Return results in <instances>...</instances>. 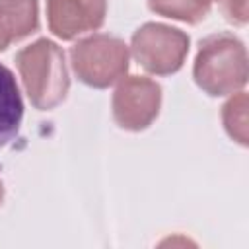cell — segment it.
<instances>
[{"instance_id": "obj_13", "label": "cell", "mask_w": 249, "mask_h": 249, "mask_svg": "<svg viewBox=\"0 0 249 249\" xmlns=\"http://www.w3.org/2000/svg\"><path fill=\"white\" fill-rule=\"evenodd\" d=\"M2 202H4V183L0 179V206H2Z\"/></svg>"}, {"instance_id": "obj_8", "label": "cell", "mask_w": 249, "mask_h": 249, "mask_svg": "<svg viewBox=\"0 0 249 249\" xmlns=\"http://www.w3.org/2000/svg\"><path fill=\"white\" fill-rule=\"evenodd\" d=\"M14 41H21L39 29V2L37 0H0Z\"/></svg>"}, {"instance_id": "obj_9", "label": "cell", "mask_w": 249, "mask_h": 249, "mask_svg": "<svg viewBox=\"0 0 249 249\" xmlns=\"http://www.w3.org/2000/svg\"><path fill=\"white\" fill-rule=\"evenodd\" d=\"M148 8L158 16L196 25L208 16L212 0H148Z\"/></svg>"}, {"instance_id": "obj_2", "label": "cell", "mask_w": 249, "mask_h": 249, "mask_svg": "<svg viewBox=\"0 0 249 249\" xmlns=\"http://www.w3.org/2000/svg\"><path fill=\"white\" fill-rule=\"evenodd\" d=\"M25 93L39 111L58 107L70 89V76L64 51L51 39L41 37L16 53Z\"/></svg>"}, {"instance_id": "obj_10", "label": "cell", "mask_w": 249, "mask_h": 249, "mask_svg": "<svg viewBox=\"0 0 249 249\" xmlns=\"http://www.w3.org/2000/svg\"><path fill=\"white\" fill-rule=\"evenodd\" d=\"M222 123L231 140L247 146V93L243 89L231 93L222 105Z\"/></svg>"}, {"instance_id": "obj_12", "label": "cell", "mask_w": 249, "mask_h": 249, "mask_svg": "<svg viewBox=\"0 0 249 249\" xmlns=\"http://www.w3.org/2000/svg\"><path fill=\"white\" fill-rule=\"evenodd\" d=\"M12 43H16V41H14V35L10 31V25L6 21V16H4V12L0 8V53L6 51Z\"/></svg>"}, {"instance_id": "obj_4", "label": "cell", "mask_w": 249, "mask_h": 249, "mask_svg": "<svg viewBox=\"0 0 249 249\" xmlns=\"http://www.w3.org/2000/svg\"><path fill=\"white\" fill-rule=\"evenodd\" d=\"M191 37L173 25L148 21L140 25L130 39L134 60L154 76H171L187 60Z\"/></svg>"}, {"instance_id": "obj_5", "label": "cell", "mask_w": 249, "mask_h": 249, "mask_svg": "<svg viewBox=\"0 0 249 249\" xmlns=\"http://www.w3.org/2000/svg\"><path fill=\"white\" fill-rule=\"evenodd\" d=\"M111 109L121 128L130 132L146 130L160 115L161 86L146 76H124L117 82Z\"/></svg>"}, {"instance_id": "obj_3", "label": "cell", "mask_w": 249, "mask_h": 249, "mask_svg": "<svg viewBox=\"0 0 249 249\" xmlns=\"http://www.w3.org/2000/svg\"><path fill=\"white\" fill-rule=\"evenodd\" d=\"M128 47L121 37L93 33L70 47V64L76 78L95 89L117 84L128 72Z\"/></svg>"}, {"instance_id": "obj_11", "label": "cell", "mask_w": 249, "mask_h": 249, "mask_svg": "<svg viewBox=\"0 0 249 249\" xmlns=\"http://www.w3.org/2000/svg\"><path fill=\"white\" fill-rule=\"evenodd\" d=\"M220 6L224 18L233 25H245L249 12H247V0H212Z\"/></svg>"}, {"instance_id": "obj_1", "label": "cell", "mask_w": 249, "mask_h": 249, "mask_svg": "<svg viewBox=\"0 0 249 249\" xmlns=\"http://www.w3.org/2000/svg\"><path fill=\"white\" fill-rule=\"evenodd\" d=\"M247 74V49L237 35L218 31L200 41L193 78L204 93L210 97L231 95L245 88Z\"/></svg>"}, {"instance_id": "obj_6", "label": "cell", "mask_w": 249, "mask_h": 249, "mask_svg": "<svg viewBox=\"0 0 249 249\" xmlns=\"http://www.w3.org/2000/svg\"><path fill=\"white\" fill-rule=\"evenodd\" d=\"M45 10L51 33L74 41L105 23L107 0H47Z\"/></svg>"}, {"instance_id": "obj_7", "label": "cell", "mask_w": 249, "mask_h": 249, "mask_svg": "<svg viewBox=\"0 0 249 249\" xmlns=\"http://www.w3.org/2000/svg\"><path fill=\"white\" fill-rule=\"evenodd\" d=\"M23 121V99L14 72L0 62V150L19 132Z\"/></svg>"}]
</instances>
